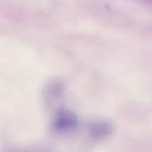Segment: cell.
<instances>
[{"mask_svg":"<svg viewBox=\"0 0 152 152\" xmlns=\"http://www.w3.org/2000/svg\"><path fill=\"white\" fill-rule=\"evenodd\" d=\"M78 124V118L74 113L68 110L61 109L55 116L53 128L58 132L67 131L74 129Z\"/></svg>","mask_w":152,"mask_h":152,"instance_id":"cell-1","label":"cell"},{"mask_svg":"<svg viewBox=\"0 0 152 152\" xmlns=\"http://www.w3.org/2000/svg\"><path fill=\"white\" fill-rule=\"evenodd\" d=\"M88 129L91 137L100 138L109 135L113 130V126L109 122L97 121L89 124Z\"/></svg>","mask_w":152,"mask_h":152,"instance_id":"cell-2","label":"cell"},{"mask_svg":"<svg viewBox=\"0 0 152 152\" xmlns=\"http://www.w3.org/2000/svg\"><path fill=\"white\" fill-rule=\"evenodd\" d=\"M64 86L59 81H53L46 88L45 91V97L48 101L55 100L59 98L62 94Z\"/></svg>","mask_w":152,"mask_h":152,"instance_id":"cell-3","label":"cell"}]
</instances>
